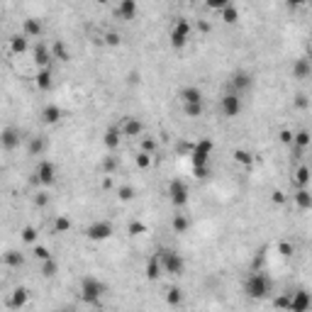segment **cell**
<instances>
[{
  "instance_id": "1",
  "label": "cell",
  "mask_w": 312,
  "mask_h": 312,
  "mask_svg": "<svg viewBox=\"0 0 312 312\" xmlns=\"http://www.w3.org/2000/svg\"><path fill=\"white\" fill-rule=\"evenodd\" d=\"M159 264H161V271H166L171 276H183V271H186V258L180 256L176 249H159Z\"/></svg>"
},
{
  "instance_id": "30",
  "label": "cell",
  "mask_w": 312,
  "mask_h": 312,
  "mask_svg": "<svg viewBox=\"0 0 312 312\" xmlns=\"http://www.w3.org/2000/svg\"><path fill=\"white\" fill-rule=\"evenodd\" d=\"M295 183H298V188H307L310 186V168L305 166V164L295 171Z\"/></svg>"
},
{
  "instance_id": "26",
  "label": "cell",
  "mask_w": 312,
  "mask_h": 312,
  "mask_svg": "<svg viewBox=\"0 0 312 312\" xmlns=\"http://www.w3.org/2000/svg\"><path fill=\"white\" fill-rule=\"evenodd\" d=\"M293 198H295V202H298L300 210H310L312 207V195H310V190L307 188H298V193H295Z\"/></svg>"
},
{
  "instance_id": "29",
  "label": "cell",
  "mask_w": 312,
  "mask_h": 312,
  "mask_svg": "<svg viewBox=\"0 0 312 312\" xmlns=\"http://www.w3.org/2000/svg\"><path fill=\"white\" fill-rule=\"evenodd\" d=\"M171 227H173V232L176 234H186L190 227V220L186 217V215H176L173 220H171Z\"/></svg>"
},
{
  "instance_id": "46",
  "label": "cell",
  "mask_w": 312,
  "mask_h": 312,
  "mask_svg": "<svg viewBox=\"0 0 312 312\" xmlns=\"http://www.w3.org/2000/svg\"><path fill=\"white\" fill-rule=\"evenodd\" d=\"M280 254H283V256H290V254H293V246H290V244H280Z\"/></svg>"
},
{
  "instance_id": "39",
  "label": "cell",
  "mask_w": 312,
  "mask_h": 312,
  "mask_svg": "<svg viewBox=\"0 0 312 312\" xmlns=\"http://www.w3.org/2000/svg\"><path fill=\"white\" fill-rule=\"evenodd\" d=\"M127 232L132 234V237H137V234H144V232H146V224H144V222H129Z\"/></svg>"
},
{
  "instance_id": "20",
  "label": "cell",
  "mask_w": 312,
  "mask_h": 312,
  "mask_svg": "<svg viewBox=\"0 0 312 312\" xmlns=\"http://www.w3.org/2000/svg\"><path fill=\"white\" fill-rule=\"evenodd\" d=\"M27 300H30V290L27 288H15L12 290V295H10V300H8V305H10V307H24Z\"/></svg>"
},
{
  "instance_id": "3",
  "label": "cell",
  "mask_w": 312,
  "mask_h": 312,
  "mask_svg": "<svg viewBox=\"0 0 312 312\" xmlns=\"http://www.w3.org/2000/svg\"><path fill=\"white\" fill-rule=\"evenodd\" d=\"M105 283L95 276H83L81 278V298L86 302H98L105 295Z\"/></svg>"
},
{
  "instance_id": "15",
  "label": "cell",
  "mask_w": 312,
  "mask_h": 312,
  "mask_svg": "<svg viewBox=\"0 0 312 312\" xmlns=\"http://www.w3.org/2000/svg\"><path fill=\"white\" fill-rule=\"evenodd\" d=\"M34 86L39 90H49L51 86H54V73H51V68L44 66L37 71V76H34Z\"/></svg>"
},
{
  "instance_id": "33",
  "label": "cell",
  "mask_w": 312,
  "mask_h": 312,
  "mask_svg": "<svg viewBox=\"0 0 312 312\" xmlns=\"http://www.w3.org/2000/svg\"><path fill=\"white\" fill-rule=\"evenodd\" d=\"M293 144L300 146V149H305V146L310 144V132H307V129H300V132H295V134H293Z\"/></svg>"
},
{
  "instance_id": "24",
  "label": "cell",
  "mask_w": 312,
  "mask_h": 312,
  "mask_svg": "<svg viewBox=\"0 0 312 312\" xmlns=\"http://www.w3.org/2000/svg\"><path fill=\"white\" fill-rule=\"evenodd\" d=\"M27 46H30V39H27L24 34H15V37H10V51L12 54H24Z\"/></svg>"
},
{
  "instance_id": "34",
  "label": "cell",
  "mask_w": 312,
  "mask_h": 312,
  "mask_svg": "<svg viewBox=\"0 0 312 312\" xmlns=\"http://www.w3.org/2000/svg\"><path fill=\"white\" fill-rule=\"evenodd\" d=\"M54 229L59 234H66L68 229H71V220H68L66 215H59V217L54 220Z\"/></svg>"
},
{
  "instance_id": "8",
  "label": "cell",
  "mask_w": 312,
  "mask_h": 312,
  "mask_svg": "<svg viewBox=\"0 0 312 312\" xmlns=\"http://www.w3.org/2000/svg\"><path fill=\"white\" fill-rule=\"evenodd\" d=\"M24 134L22 129H17V127H5L3 132H0V146L5 149V151H15L17 146L22 144Z\"/></svg>"
},
{
  "instance_id": "47",
  "label": "cell",
  "mask_w": 312,
  "mask_h": 312,
  "mask_svg": "<svg viewBox=\"0 0 312 312\" xmlns=\"http://www.w3.org/2000/svg\"><path fill=\"white\" fill-rule=\"evenodd\" d=\"M305 3H307V0H285V5H290V8H300Z\"/></svg>"
},
{
  "instance_id": "43",
  "label": "cell",
  "mask_w": 312,
  "mask_h": 312,
  "mask_svg": "<svg viewBox=\"0 0 312 312\" xmlns=\"http://www.w3.org/2000/svg\"><path fill=\"white\" fill-rule=\"evenodd\" d=\"M34 205H37V207H46V205H49V195H46L44 190L34 195Z\"/></svg>"
},
{
  "instance_id": "28",
  "label": "cell",
  "mask_w": 312,
  "mask_h": 312,
  "mask_svg": "<svg viewBox=\"0 0 312 312\" xmlns=\"http://www.w3.org/2000/svg\"><path fill=\"white\" fill-rule=\"evenodd\" d=\"M220 12H222V22H224V24H234L237 20H239V10L234 8V3L224 5V8H222Z\"/></svg>"
},
{
  "instance_id": "2",
  "label": "cell",
  "mask_w": 312,
  "mask_h": 312,
  "mask_svg": "<svg viewBox=\"0 0 312 312\" xmlns=\"http://www.w3.org/2000/svg\"><path fill=\"white\" fill-rule=\"evenodd\" d=\"M271 288H273V285H271V278L264 276V273H251L244 283V293L249 298H254V300L268 298V295H271Z\"/></svg>"
},
{
  "instance_id": "42",
  "label": "cell",
  "mask_w": 312,
  "mask_h": 312,
  "mask_svg": "<svg viewBox=\"0 0 312 312\" xmlns=\"http://www.w3.org/2000/svg\"><path fill=\"white\" fill-rule=\"evenodd\" d=\"M120 42H122V37L117 32H108L105 34V44L108 46H120Z\"/></svg>"
},
{
  "instance_id": "11",
  "label": "cell",
  "mask_w": 312,
  "mask_h": 312,
  "mask_svg": "<svg viewBox=\"0 0 312 312\" xmlns=\"http://www.w3.org/2000/svg\"><path fill=\"white\" fill-rule=\"evenodd\" d=\"M117 129H120V134L127 137V139H137V137H142V134H144V124H142L139 117H132V115H129V117H124L122 122H120Z\"/></svg>"
},
{
  "instance_id": "10",
  "label": "cell",
  "mask_w": 312,
  "mask_h": 312,
  "mask_svg": "<svg viewBox=\"0 0 312 312\" xmlns=\"http://www.w3.org/2000/svg\"><path fill=\"white\" fill-rule=\"evenodd\" d=\"M190 39V22L188 20H176V24H173V30H171V44L176 46V49H180V46H186Z\"/></svg>"
},
{
  "instance_id": "4",
  "label": "cell",
  "mask_w": 312,
  "mask_h": 312,
  "mask_svg": "<svg viewBox=\"0 0 312 312\" xmlns=\"http://www.w3.org/2000/svg\"><path fill=\"white\" fill-rule=\"evenodd\" d=\"M56 176H59V171H56L54 164H51V161H46V159H42V161L37 164V168H34L32 180L37 183V186H54Z\"/></svg>"
},
{
  "instance_id": "17",
  "label": "cell",
  "mask_w": 312,
  "mask_h": 312,
  "mask_svg": "<svg viewBox=\"0 0 312 312\" xmlns=\"http://www.w3.org/2000/svg\"><path fill=\"white\" fill-rule=\"evenodd\" d=\"M61 108L59 105H44L42 108V112H39V117H42V122L44 124H59V120H61Z\"/></svg>"
},
{
  "instance_id": "32",
  "label": "cell",
  "mask_w": 312,
  "mask_h": 312,
  "mask_svg": "<svg viewBox=\"0 0 312 312\" xmlns=\"http://www.w3.org/2000/svg\"><path fill=\"white\" fill-rule=\"evenodd\" d=\"M202 102H183V112L188 115V117H200L202 115Z\"/></svg>"
},
{
  "instance_id": "36",
  "label": "cell",
  "mask_w": 312,
  "mask_h": 312,
  "mask_svg": "<svg viewBox=\"0 0 312 312\" xmlns=\"http://www.w3.org/2000/svg\"><path fill=\"white\" fill-rule=\"evenodd\" d=\"M20 237H22V242H27V244H37V239H39V232H37L34 227H24L22 232H20Z\"/></svg>"
},
{
  "instance_id": "52",
  "label": "cell",
  "mask_w": 312,
  "mask_h": 312,
  "mask_svg": "<svg viewBox=\"0 0 312 312\" xmlns=\"http://www.w3.org/2000/svg\"><path fill=\"white\" fill-rule=\"evenodd\" d=\"M98 3H100V5H105V3H110V0H98Z\"/></svg>"
},
{
  "instance_id": "45",
  "label": "cell",
  "mask_w": 312,
  "mask_h": 312,
  "mask_svg": "<svg viewBox=\"0 0 312 312\" xmlns=\"http://www.w3.org/2000/svg\"><path fill=\"white\" fill-rule=\"evenodd\" d=\"M142 151H149V154H151V151H156V142H154V139H144V142H142Z\"/></svg>"
},
{
  "instance_id": "16",
  "label": "cell",
  "mask_w": 312,
  "mask_h": 312,
  "mask_svg": "<svg viewBox=\"0 0 312 312\" xmlns=\"http://www.w3.org/2000/svg\"><path fill=\"white\" fill-rule=\"evenodd\" d=\"M51 59H54V56H51V51H49V46H46V44H42V42H39V44L34 46V64H37L39 68L51 66Z\"/></svg>"
},
{
  "instance_id": "50",
  "label": "cell",
  "mask_w": 312,
  "mask_h": 312,
  "mask_svg": "<svg viewBox=\"0 0 312 312\" xmlns=\"http://www.w3.org/2000/svg\"><path fill=\"white\" fill-rule=\"evenodd\" d=\"M273 200H276V202H283V200H285V195H283V193L278 190V193H273Z\"/></svg>"
},
{
  "instance_id": "37",
  "label": "cell",
  "mask_w": 312,
  "mask_h": 312,
  "mask_svg": "<svg viewBox=\"0 0 312 312\" xmlns=\"http://www.w3.org/2000/svg\"><path fill=\"white\" fill-rule=\"evenodd\" d=\"M166 300H168V305H180V302H183V290L171 288L168 290V295H166Z\"/></svg>"
},
{
  "instance_id": "48",
  "label": "cell",
  "mask_w": 312,
  "mask_h": 312,
  "mask_svg": "<svg viewBox=\"0 0 312 312\" xmlns=\"http://www.w3.org/2000/svg\"><path fill=\"white\" fill-rule=\"evenodd\" d=\"M280 139H283L285 144H290V142H293V134H290V132H283V134H280Z\"/></svg>"
},
{
  "instance_id": "9",
  "label": "cell",
  "mask_w": 312,
  "mask_h": 312,
  "mask_svg": "<svg viewBox=\"0 0 312 312\" xmlns=\"http://www.w3.org/2000/svg\"><path fill=\"white\" fill-rule=\"evenodd\" d=\"M222 115L224 117H239V112H242V95L239 93H234V90H227L222 95Z\"/></svg>"
},
{
  "instance_id": "12",
  "label": "cell",
  "mask_w": 312,
  "mask_h": 312,
  "mask_svg": "<svg viewBox=\"0 0 312 312\" xmlns=\"http://www.w3.org/2000/svg\"><path fill=\"white\" fill-rule=\"evenodd\" d=\"M115 17L122 22H132L137 17V0H120L115 8Z\"/></svg>"
},
{
  "instance_id": "6",
  "label": "cell",
  "mask_w": 312,
  "mask_h": 312,
  "mask_svg": "<svg viewBox=\"0 0 312 312\" xmlns=\"http://www.w3.org/2000/svg\"><path fill=\"white\" fill-rule=\"evenodd\" d=\"M188 195H190V190H188V186H186V180L176 178L168 183V200L173 202L176 207H183V205L188 202Z\"/></svg>"
},
{
  "instance_id": "23",
  "label": "cell",
  "mask_w": 312,
  "mask_h": 312,
  "mask_svg": "<svg viewBox=\"0 0 312 312\" xmlns=\"http://www.w3.org/2000/svg\"><path fill=\"white\" fill-rule=\"evenodd\" d=\"M3 264L10 266V268H17V266H22L24 264V256L17 251V249H8V251L3 254Z\"/></svg>"
},
{
  "instance_id": "18",
  "label": "cell",
  "mask_w": 312,
  "mask_h": 312,
  "mask_svg": "<svg viewBox=\"0 0 312 312\" xmlns=\"http://www.w3.org/2000/svg\"><path fill=\"white\" fill-rule=\"evenodd\" d=\"M310 73H312L310 59H307V56H300V59L293 64V76L300 78V81H305V78H310Z\"/></svg>"
},
{
  "instance_id": "38",
  "label": "cell",
  "mask_w": 312,
  "mask_h": 312,
  "mask_svg": "<svg viewBox=\"0 0 312 312\" xmlns=\"http://www.w3.org/2000/svg\"><path fill=\"white\" fill-rule=\"evenodd\" d=\"M134 161H137V166L139 168H149L151 166V154H149V151H139Z\"/></svg>"
},
{
  "instance_id": "19",
  "label": "cell",
  "mask_w": 312,
  "mask_h": 312,
  "mask_svg": "<svg viewBox=\"0 0 312 312\" xmlns=\"http://www.w3.org/2000/svg\"><path fill=\"white\" fill-rule=\"evenodd\" d=\"M178 98L180 102H202V90L195 86H186V88H180Z\"/></svg>"
},
{
  "instance_id": "7",
  "label": "cell",
  "mask_w": 312,
  "mask_h": 312,
  "mask_svg": "<svg viewBox=\"0 0 312 312\" xmlns=\"http://www.w3.org/2000/svg\"><path fill=\"white\" fill-rule=\"evenodd\" d=\"M254 86V73H249V71H234L232 76H229V90H234V93H246V90Z\"/></svg>"
},
{
  "instance_id": "14",
  "label": "cell",
  "mask_w": 312,
  "mask_h": 312,
  "mask_svg": "<svg viewBox=\"0 0 312 312\" xmlns=\"http://www.w3.org/2000/svg\"><path fill=\"white\" fill-rule=\"evenodd\" d=\"M22 34L27 39H39L44 34V22L39 17H27L22 22Z\"/></svg>"
},
{
  "instance_id": "25",
  "label": "cell",
  "mask_w": 312,
  "mask_h": 312,
  "mask_svg": "<svg viewBox=\"0 0 312 312\" xmlns=\"http://www.w3.org/2000/svg\"><path fill=\"white\" fill-rule=\"evenodd\" d=\"M144 273H146V278H149V280L161 278V264H159V256H151L149 261H146Z\"/></svg>"
},
{
  "instance_id": "49",
  "label": "cell",
  "mask_w": 312,
  "mask_h": 312,
  "mask_svg": "<svg viewBox=\"0 0 312 312\" xmlns=\"http://www.w3.org/2000/svg\"><path fill=\"white\" fill-rule=\"evenodd\" d=\"M298 108H305V105H307V98H305V95H298Z\"/></svg>"
},
{
  "instance_id": "5",
  "label": "cell",
  "mask_w": 312,
  "mask_h": 312,
  "mask_svg": "<svg viewBox=\"0 0 312 312\" xmlns=\"http://www.w3.org/2000/svg\"><path fill=\"white\" fill-rule=\"evenodd\" d=\"M112 234H115V227L108 220H98V222L88 224V229H86V237L90 242H105V239H110Z\"/></svg>"
},
{
  "instance_id": "44",
  "label": "cell",
  "mask_w": 312,
  "mask_h": 312,
  "mask_svg": "<svg viewBox=\"0 0 312 312\" xmlns=\"http://www.w3.org/2000/svg\"><path fill=\"white\" fill-rule=\"evenodd\" d=\"M234 159H237L239 164H251V156L246 154V151H234Z\"/></svg>"
},
{
  "instance_id": "51",
  "label": "cell",
  "mask_w": 312,
  "mask_h": 312,
  "mask_svg": "<svg viewBox=\"0 0 312 312\" xmlns=\"http://www.w3.org/2000/svg\"><path fill=\"white\" fill-rule=\"evenodd\" d=\"M112 168H115V159H108L105 161V171H112Z\"/></svg>"
},
{
  "instance_id": "21",
  "label": "cell",
  "mask_w": 312,
  "mask_h": 312,
  "mask_svg": "<svg viewBox=\"0 0 312 312\" xmlns=\"http://www.w3.org/2000/svg\"><path fill=\"white\" fill-rule=\"evenodd\" d=\"M27 151H30V156H44V151H46V139H44V137H30Z\"/></svg>"
},
{
  "instance_id": "13",
  "label": "cell",
  "mask_w": 312,
  "mask_h": 312,
  "mask_svg": "<svg viewBox=\"0 0 312 312\" xmlns=\"http://www.w3.org/2000/svg\"><path fill=\"white\" fill-rule=\"evenodd\" d=\"M288 310L307 312L310 310V293H307V290H298V293H293V298H288Z\"/></svg>"
},
{
  "instance_id": "40",
  "label": "cell",
  "mask_w": 312,
  "mask_h": 312,
  "mask_svg": "<svg viewBox=\"0 0 312 312\" xmlns=\"http://www.w3.org/2000/svg\"><path fill=\"white\" fill-rule=\"evenodd\" d=\"M34 258L37 261H46V258H51V254H49L46 246H34Z\"/></svg>"
},
{
  "instance_id": "31",
  "label": "cell",
  "mask_w": 312,
  "mask_h": 312,
  "mask_svg": "<svg viewBox=\"0 0 312 312\" xmlns=\"http://www.w3.org/2000/svg\"><path fill=\"white\" fill-rule=\"evenodd\" d=\"M56 273H59V264H56L54 258L42 261V276H44V278H54Z\"/></svg>"
},
{
  "instance_id": "27",
  "label": "cell",
  "mask_w": 312,
  "mask_h": 312,
  "mask_svg": "<svg viewBox=\"0 0 312 312\" xmlns=\"http://www.w3.org/2000/svg\"><path fill=\"white\" fill-rule=\"evenodd\" d=\"M51 56L54 59H59V61H71V51H68V46L59 39V42H54V46H51Z\"/></svg>"
},
{
  "instance_id": "35",
  "label": "cell",
  "mask_w": 312,
  "mask_h": 312,
  "mask_svg": "<svg viewBox=\"0 0 312 312\" xmlns=\"http://www.w3.org/2000/svg\"><path fill=\"white\" fill-rule=\"evenodd\" d=\"M134 195H137V190H134L132 186H120V188H117V198H120L122 202L134 200Z\"/></svg>"
},
{
  "instance_id": "22",
  "label": "cell",
  "mask_w": 312,
  "mask_h": 312,
  "mask_svg": "<svg viewBox=\"0 0 312 312\" xmlns=\"http://www.w3.org/2000/svg\"><path fill=\"white\" fill-rule=\"evenodd\" d=\"M102 142H105V146H108L110 151H115V149L120 146V142H122V134H120L117 127H110V129L105 132V137H102Z\"/></svg>"
},
{
  "instance_id": "41",
  "label": "cell",
  "mask_w": 312,
  "mask_h": 312,
  "mask_svg": "<svg viewBox=\"0 0 312 312\" xmlns=\"http://www.w3.org/2000/svg\"><path fill=\"white\" fill-rule=\"evenodd\" d=\"M229 3H232V0H205V5H207V8H210V10H222L224 5H229Z\"/></svg>"
}]
</instances>
